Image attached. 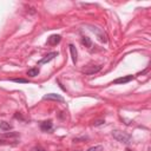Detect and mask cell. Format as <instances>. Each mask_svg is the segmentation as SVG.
Returning <instances> with one entry per match:
<instances>
[{"instance_id":"10","label":"cell","mask_w":151,"mask_h":151,"mask_svg":"<svg viewBox=\"0 0 151 151\" xmlns=\"http://www.w3.org/2000/svg\"><path fill=\"white\" fill-rule=\"evenodd\" d=\"M70 52H71V58H72V61H73V64H76L77 63V60H78V53H77V48L74 47V45H72V44H70Z\"/></svg>"},{"instance_id":"8","label":"cell","mask_w":151,"mask_h":151,"mask_svg":"<svg viewBox=\"0 0 151 151\" xmlns=\"http://www.w3.org/2000/svg\"><path fill=\"white\" fill-rule=\"evenodd\" d=\"M60 40H61V37H60L59 34H53V35H51V37L47 39V44L51 45V46H54V45L59 44Z\"/></svg>"},{"instance_id":"16","label":"cell","mask_w":151,"mask_h":151,"mask_svg":"<svg viewBox=\"0 0 151 151\" xmlns=\"http://www.w3.org/2000/svg\"><path fill=\"white\" fill-rule=\"evenodd\" d=\"M31 151H46V150L44 147H41V146H34V147H32Z\"/></svg>"},{"instance_id":"14","label":"cell","mask_w":151,"mask_h":151,"mask_svg":"<svg viewBox=\"0 0 151 151\" xmlns=\"http://www.w3.org/2000/svg\"><path fill=\"white\" fill-rule=\"evenodd\" d=\"M12 81H14V83H21V84L28 83V80H27V79H24V78H13Z\"/></svg>"},{"instance_id":"7","label":"cell","mask_w":151,"mask_h":151,"mask_svg":"<svg viewBox=\"0 0 151 151\" xmlns=\"http://www.w3.org/2000/svg\"><path fill=\"white\" fill-rule=\"evenodd\" d=\"M88 68H84L83 70V73L85 74H94L97 72H99L101 70V66L100 65H96V66H87Z\"/></svg>"},{"instance_id":"19","label":"cell","mask_w":151,"mask_h":151,"mask_svg":"<svg viewBox=\"0 0 151 151\" xmlns=\"http://www.w3.org/2000/svg\"><path fill=\"white\" fill-rule=\"evenodd\" d=\"M77 151H79V150H77Z\"/></svg>"},{"instance_id":"18","label":"cell","mask_w":151,"mask_h":151,"mask_svg":"<svg viewBox=\"0 0 151 151\" xmlns=\"http://www.w3.org/2000/svg\"><path fill=\"white\" fill-rule=\"evenodd\" d=\"M125 151H132L131 149H125Z\"/></svg>"},{"instance_id":"12","label":"cell","mask_w":151,"mask_h":151,"mask_svg":"<svg viewBox=\"0 0 151 151\" xmlns=\"http://www.w3.org/2000/svg\"><path fill=\"white\" fill-rule=\"evenodd\" d=\"M0 129L2 131H9L12 129V125L7 122H0Z\"/></svg>"},{"instance_id":"11","label":"cell","mask_w":151,"mask_h":151,"mask_svg":"<svg viewBox=\"0 0 151 151\" xmlns=\"http://www.w3.org/2000/svg\"><path fill=\"white\" fill-rule=\"evenodd\" d=\"M39 72H40V71H39L38 67H32V68H29V70L27 71V76L33 78V77H37V76L39 74Z\"/></svg>"},{"instance_id":"5","label":"cell","mask_w":151,"mask_h":151,"mask_svg":"<svg viewBox=\"0 0 151 151\" xmlns=\"http://www.w3.org/2000/svg\"><path fill=\"white\" fill-rule=\"evenodd\" d=\"M58 55V52H51V53H48V54H46L41 60H39V63H38V65H42V64H46V63H48V61H51L52 59H54L55 57Z\"/></svg>"},{"instance_id":"4","label":"cell","mask_w":151,"mask_h":151,"mask_svg":"<svg viewBox=\"0 0 151 151\" xmlns=\"http://www.w3.org/2000/svg\"><path fill=\"white\" fill-rule=\"evenodd\" d=\"M132 79H133V76L129 74V76H124V77L117 78L116 80H113V81H112V84H114V85H119V84H126V83L131 81Z\"/></svg>"},{"instance_id":"6","label":"cell","mask_w":151,"mask_h":151,"mask_svg":"<svg viewBox=\"0 0 151 151\" xmlns=\"http://www.w3.org/2000/svg\"><path fill=\"white\" fill-rule=\"evenodd\" d=\"M40 129H41V131H44V132H51L52 129H53V124H52L51 120L41 122V123H40Z\"/></svg>"},{"instance_id":"15","label":"cell","mask_w":151,"mask_h":151,"mask_svg":"<svg viewBox=\"0 0 151 151\" xmlns=\"http://www.w3.org/2000/svg\"><path fill=\"white\" fill-rule=\"evenodd\" d=\"M87 151H103V146L101 145H94V146H91Z\"/></svg>"},{"instance_id":"2","label":"cell","mask_w":151,"mask_h":151,"mask_svg":"<svg viewBox=\"0 0 151 151\" xmlns=\"http://www.w3.org/2000/svg\"><path fill=\"white\" fill-rule=\"evenodd\" d=\"M112 136H113L114 139H117L118 142L124 143V144H129L131 142V136L129 133H126V132H123V131L116 130V131L112 132Z\"/></svg>"},{"instance_id":"17","label":"cell","mask_w":151,"mask_h":151,"mask_svg":"<svg viewBox=\"0 0 151 151\" xmlns=\"http://www.w3.org/2000/svg\"><path fill=\"white\" fill-rule=\"evenodd\" d=\"M105 123V120H96V122H93V125L94 126H99V125H101V124H104Z\"/></svg>"},{"instance_id":"1","label":"cell","mask_w":151,"mask_h":151,"mask_svg":"<svg viewBox=\"0 0 151 151\" xmlns=\"http://www.w3.org/2000/svg\"><path fill=\"white\" fill-rule=\"evenodd\" d=\"M18 138H19L18 132H5L0 136V144H12L11 142L18 144Z\"/></svg>"},{"instance_id":"9","label":"cell","mask_w":151,"mask_h":151,"mask_svg":"<svg viewBox=\"0 0 151 151\" xmlns=\"http://www.w3.org/2000/svg\"><path fill=\"white\" fill-rule=\"evenodd\" d=\"M90 29H91L92 32H94V33L98 35V39H99L100 41H103V42H106V41H107L106 35H105L103 32H100V31H99V28H97V27H92V26H91V27H90Z\"/></svg>"},{"instance_id":"13","label":"cell","mask_w":151,"mask_h":151,"mask_svg":"<svg viewBox=\"0 0 151 151\" xmlns=\"http://www.w3.org/2000/svg\"><path fill=\"white\" fill-rule=\"evenodd\" d=\"M81 41H83V44H84L85 46H87L88 48L92 46V42H91V40H90V38H88V37H83Z\"/></svg>"},{"instance_id":"3","label":"cell","mask_w":151,"mask_h":151,"mask_svg":"<svg viewBox=\"0 0 151 151\" xmlns=\"http://www.w3.org/2000/svg\"><path fill=\"white\" fill-rule=\"evenodd\" d=\"M44 100H55V101H60L63 103L64 101V98L60 96V94H55V93H48V94H45L42 97Z\"/></svg>"}]
</instances>
